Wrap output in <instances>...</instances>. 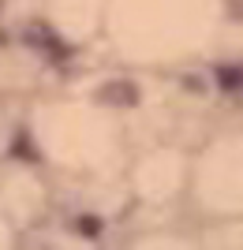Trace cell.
Returning a JSON list of instances; mask_svg holds the SVG:
<instances>
[{
	"label": "cell",
	"instance_id": "obj_1",
	"mask_svg": "<svg viewBox=\"0 0 243 250\" xmlns=\"http://www.w3.org/2000/svg\"><path fill=\"white\" fill-rule=\"evenodd\" d=\"M101 101H124V104H131L135 101V90L127 83H116V86H109V90H101Z\"/></svg>",
	"mask_w": 243,
	"mask_h": 250
},
{
	"label": "cell",
	"instance_id": "obj_2",
	"mask_svg": "<svg viewBox=\"0 0 243 250\" xmlns=\"http://www.w3.org/2000/svg\"><path fill=\"white\" fill-rule=\"evenodd\" d=\"M221 83L224 86H240L243 83V71H240V67H224V71H221Z\"/></svg>",
	"mask_w": 243,
	"mask_h": 250
},
{
	"label": "cell",
	"instance_id": "obj_3",
	"mask_svg": "<svg viewBox=\"0 0 243 250\" xmlns=\"http://www.w3.org/2000/svg\"><path fill=\"white\" fill-rule=\"evenodd\" d=\"M79 224H83V231H86V235H94V231H101V224H97L94 217H83Z\"/></svg>",
	"mask_w": 243,
	"mask_h": 250
}]
</instances>
